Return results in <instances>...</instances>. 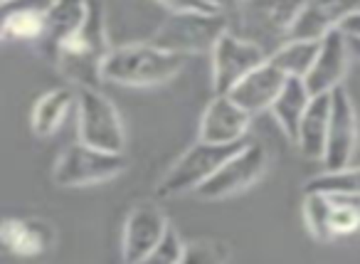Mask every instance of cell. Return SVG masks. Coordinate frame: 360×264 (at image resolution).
<instances>
[{"label":"cell","instance_id":"cell-1","mask_svg":"<svg viewBox=\"0 0 360 264\" xmlns=\"http://www.w3.org/2000/svg\"><path fill=\"white\" fill-rule=\"evenodd\" d=\"M109 52L104 0H89L82 27L57 50V70L79 89L99 87V82H104L101 70H104V60L109 57Z\"/></svg>","mask_w":360,"mask_h":264},{"label":"cell","instance_id":"cell-2","mask_svg":"<svg viewBox=\"0 0 360 264\" xmlns=\"http://www.w3.org/2000/svg\"><path fill=\"white\" fill-rule=\"evenodd\" d=\"M188 55L170 52L153 42H141V45H124L109 52L104 60V82L124 87H155L173 80L183 72Z\"/></svg>","mask_w":360,"mask_h":264},{"label":"cell","instance_id":"cell-3","mask_svg":"<svg viewBox=\"0 0 360 264\" xmlns=\"http://www.w3.org/2000/svg\"><path fill=\"white\" fill-rule=\"evenodd\" d=\"M230 30V15L222 11H180L170 13L153 35V45L180 55L212 52Z\"/></svg>","mask_w":360,"mask_h":264},{"label":"cell","instance_id":"cell-4","mask_svg":"<svg viewBox=\"0 0 360 264\" xmlns=\"http://www.w3.org/2000/svg\"><path fill=\"white\" fill-rule=\"evenodd\" d=\"M242 146H245L242 141L240 144H210V141L198 139V144H193L163 175V180L158 183V195L160 198H178V195L195 193Z\"/></svg>","mask_w":360,"mask_h":264},{"label":"cell","instance_id":"cell-5","mask_svg":"<svg viewBox=\"0 0 360 264\" xmlns=\"http://www.w3.org/2000/svg\"><path fill=\"white\" fill-rule=\"evenodd\" d=\"M304 222L319 242L360 234L358 193H304Z\"/></svg>","mask_w":360,"mask_h":264},{"label":"cell","instance_id":"cell-6","mask_svg":"<svg viewBox=\"0 0 360 264\" xmlns=\"http://www.w3.org/2000/svg\"><path fill=\"white\" fill-rule=\"evenodd\" d=\"M77 134L79 141L101 151L124 153L126 131L114 101L96 87H86L77 94Z\"/></svg>","mask_w":360,"mask_h":264},{"label":"cell","instance_id":"cell-7","mask_svg":"<svg viewBox=\"0 0 360 264\" xmlns=\"http://www.w3.org/2000/svg\"><path fill=\"white\" fill-rule=\"evenodd\" d=\"M124 153L101 151L96 146L79 141V144L67 146L65 153L57 158L52 180L60 188H86V185H96L116 178L119 173H124Z\"/></svg>","mask_w":360,"mask_h":264},{"label":"cell","instance_id":"cell-8","mask_svg":"<svg viewBox=\"0 0 360 264\" xmlns=\"http://www.w3.org/2000/svg\"><path fill=\"white\" fill-rule=\"evenodd\" d=\"M299 6V0H247L237 11H232L240 27L232 32L257 42L271 55L276 47L286 42Z\"/></svg>","mask_w":360,"mask_h":264},{"label":"cell","instance_id":"cell-9","mask_svg":"<svg viewBox=\"0 0 360 264\" xmlns=\"http://www.w3.org/2000/svg\"><path fill=\"white\" fill-rule=\"evenodd\" d=\"M269 165V156L266 149L259 144H245L237 153H232L225 163L220 165L215 175L207 183H202L195 190L198 198L202 200H222L237 195L242 190L252 188L262 175L266 173Z\"/></svg>","mask_w":360,"mask_h":264},{"label":"cell","instance_id":"cell-10","mask_svg":"<svg viewBox=\"0 0 360 264\" xmlns=\"http://www.w3.org/2000/svg\"><path fill=\"white\" fill-rule=\"evenodd\" d=\"M269 60V50L227 30L212 50V87L215 94H227L252 70Z\"/></svg>","mask_w":360,"mask_h":264},{"label":"cell","instance_id":"cell-11","mask_svg":"<svg viewBox=\"0 0 360 264\" xmlns=\"http://www.w3.org/2000/svg\"><path fill=\"white\" fill-rule=\"evenodd\" d=\"M168 227L170 222L160 205L150 203V200L134 205L131 213L126 215L124 234H121V257H124V262H148Z\"/></svg>","mask_w":360,"mask_h":264},{"label":"cell","instance_id":"cell-12","mask_svg":"<svg viewBox=\"0 0 360 264\" xmlns=\"http://www.w3.org/2000/svg\"><path fill=\"white\" fill-rule=\"evenodd\" d=\"M355 144H358V119L350 94L340 84L330 92V124L328 139H326V153L321 158L326 170H340L350 165Z\"/></svg>","mask_w":360,"mask_h":264},{"label":"cell","instance_id":"cell-13","mask_svg":"<svg viewBox=\"0 0 360 264\" xmlns=\"http://www.w3.org/2000/svg\"><path fill=\"white\" fill-rule=\"evenodd\" d=\"M360 11V0H304L291 20L286 40H323Z\"/></svg>","mask_w":360,"mask_h":264},{"label":"cell","instance_id":"cell-14","mask_svg":"<svg viewBox=\"0 0 360 264\" xmlns=\"http://www.w3.org/2000/svg\"><path fill=\"white\" fill-rule=\"evenodd\" d=\"M252 114L245 111L230 94H215L205 106L198 129V139L210 144H240L250 129Z\"/></svg>","mask_w":360,"mask_h":264},{"label":"cell","instance_id":"cell-15","mask_svg":"<svg viewBox=\"0 0 360 264\" xmlns=\"http://www.w3.org/2000/svg\"><path fill=\"white\" fill-rule=\"evenodd\" d=\"M348 57H350V45L348 35L343 27L328 32L321 40V50L316 57L311 72L304 77L309 84L311 94H330L333 89H338L343 84L345 70H348Z\"/></svg>","mask_w":360,"mask_h":264},{"label":"cell","instance_id":"cell-16","mask_svg":"<svg viewBox=\"0 0 360 264\" xmlns=\"http://www.w3.org/2000/svg\"><path fill=\"white\" fill-rule=\"evenodd\" d=\"M57 242V230L45 218H8L0 227V244L15 257L32 259L47 254Z\"/></svg>","mask_w":360,"mask_h":264},{"label":"cell","instance_id":"cell-17","mask_svg":"<svg viewBox=\"0 0 360 264\" xmlns=\"http://www.w3.org/2000/svg\"><path fill=\"white\" fill-rule=\"evenodd\" d=\"M284 82H286L284 72L271 60H266L264 65L252 70L245 80L237 82L227 94H230L245 111L257 116V114H262V111L271 109V104H274L276 96H279Z\"/></svg>","mask_w":360,"mask_h":264},{"label":"cell","instance_id":"cell-18","mask_svg":"<svg viewBox=\"0 0 360 264\" xmlns=\"http://www.w3.org/2000/svg\"><path fill=\"white\" fill-rule=\"evenodd\" d=\"M89 0H52L45 8V35L37 45L55 60L57 50L82 27Z\"/></svg>","mask_w":360,"mask_h":264},{"label":"cell","instance_id":"cell-19","mask_svg":"<svg viewBox=\"0 0 360 264\" xmlns=\"http://www.w3.org/2000/svg\"><path fill=\"white\" fill-rule=\"evenodd\" d=\"M311 99H314V94H311L304 77H286L279 96L271 104V116L276 119V124L281 126V131H284L291 144H296V139H299L301 119H304Z\"/></svg>","mask_w":360,"mask_h":264},{"label":"cell","instance_id":"cell-20","mask_svg":"<svg viewBox=\"0 0 360 264\" xmlns=\"http://www.w3.org/2000/svg\"><path fill=\"white\" fill-rule=\"evenodd\" d=\"M330 124V94H316L299 126L296 146L306 158H323Z\"/></svg>","mask_w":360,"mask_h":264},{"label":"cell","instance_id":"cell-21","mask_svg":"<svg viewBox=\"0 0 360 264\" xmlns=\"http://www.w3.org/2000/svg\"><path fill=\"white\" fill-rule=\"evenodd\" d=\"M77 104V94L70 87H57L50 89L35 101L32 106V116H30V126L32 134L37 139H50L52 134H57L65 121V116L70 114V109Z\"/></svg>","mask_w":360,"mask_h":264},{"label":"cell","instance_id":"cell-22","mask_svg":"<svg viewBox=\"0 0 360 264\" xmlns=\"http://www.w3.org/2000/svg\"><path fill=\"white\" fill-rule=\"evenodd\" d=\"M6 18H3V40L15 42H40L45 35V11L35 8L30 3H22L20 8L3 6Z\"/></svg>","mask_w":360,"mask_h":264},{"label":"cell","instance_id":"cell-23","mask_svg":"<svg viewBox=\"0 0 360 264\" xmlns=\"http://www.w3.org/2000/svg\"><path fill=\"white\" fill-rule=\"evenodd\" d=\"M321 50V40H286L269 55V60L286 77H306Z\"/></svg>","mask_w":360,"mask_h":264},{"label":"cell","instance_id":"cell-24","mask_svg":"<svg viewBox=\"0 0 360 264\" xmlns=\"http://www.w3.org/2000/svg\"><path fill=\"white\" fill-rule=\"evenodd\" d=\"M304 193H358L360 195V168L345 165L340 170H326L306 183Z\"/></svg>","mask_w":360,"mask_h":264},{"label":"cell","instance_id":"cell-25","mask_svg":"<svg viewBox=\"0 0 360 264\" xmlns=\"http://www.w3.org/2000/svg\"><path fill=\"white\" fill-rule=\"evenodd\" d=\"M227 259H230V247L215 239L186 242V252H183V264H220Z\"/></svg>","mask_w":360,"mask_h":264},{"label":"cell","instance_id":"cell-26","mask_svg":"<svg viewBox=\"0 0 360 264\" xmlns=\"http://www.w3.org/2000/svg\"><path fill=\"white\" fill-rule=\"evenodd\" d=\"M183 252H186V242L180 239V234L175 232V227L170 225L165 230L163 239L158 242V247L153 249L148 262H160V264H175V262H183Z\"/></svg>","mask_w":360,"mask_h":264},{"label":"cell","instance_id":"cell-27","mask_svg":"<svg viewBox=\"0 0 360 264\" xmlns=\"http://www.w3.org/2000/svg\"><path fill=\"white\" fill-rule=\"evenodd\" d=\"M160 6L168 8V13H180V11H217L212 8L207 0H158Z\"/></svg>","mask_w":360,"mask_h":264},{"label":"cell","instance_id":"cell-28","mask_svg":"<svg viewBox=\"0 0 360 264\" xmlns=\"http://www.w3.org/2000/svg\"><path fill=\"white\" fill-rule=\"evenodd\" d=\"M343 30L348 37H358L360 40V11L355 13V15H350L348 20L343 23Z\"/></svg>","mask_w":360,"mask_h":264},{"label":"cell","instance_id":"cell-29","mask_svg":"<svg viewBox=\"0 0 360 264\" xmlns=\"http://www.w3.org/2000/svg\"><path fill=\"white\" fill-rule=\"evenodd\" d=\"M212 8H217V11H222V13H232V11H237V8L242 6V3H247V0H207Z\"/></svg>","mask_w":360,"mask_h":264},{"label":"cell","instance_id":"cell-30","mask_svg":"<svg viewBox=\"0 0 360 264\" xmlns=\"http://www.w3.org/2000/svg\"><path fill=\"white\" fill-rule=\"evenodd\" d=\"M348 45H350V55H353L355 60H360V40L358 37H348Z\"/></svg>","mask_w":360,"mask_h":264},{"label":"cell","instance_id":"cell-31","mask_svg":"<svg viewBox=\"0 0 360 264\" xmlns=\"http://www.w3.org/2000/svg\"><path fill=\"white\" fill-rule=\"evenodd\" d=\"M6 3H15V0H3V6H6Z\"/></svg>","mask_w":360,"mask_h":264}]
</instances>
